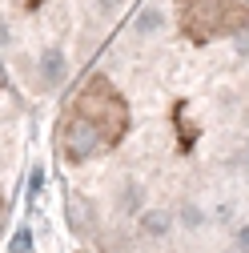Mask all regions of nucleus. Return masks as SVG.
Masks as SVG:
<instances>
[{"instance_id": "nucleus-1", "label": "nucleus", "mask_w": 249, "mask_h": 253, "mask_svg": "<svg viewBox=\"0 0 249 253\" xmlns=\"http://www.w3.org/2000/svg\"><path fill=\"white\" fill-rule=\"evenodd\" d=\"M56 157L137 241L221 225L249 205V0H141L56 121Z\"/></svg>"}, {"instance_id": "nucleus-2", "label": "nucleus", "mask_w": 249, "mask_h": 253, "mask_svg": "<svg viewBox=\"0 0 249 253\" xmlns=\"http://www.w3.org/2000/svg\"><path fill=\"white\" fill-rule=\"evenodd\" d=\"M141 0H0V65L33 97H52L97 56Z\"/></svg>"}, {"instance_id": "nucleus-3", "label": "nucleus", "mask_w": 249, "mask_h": 253, "mask_svg": "<svg viewBox=\"0 0 249 253\" xmlns=\"http://www.w3.org/2000/svg\"><path fill=\"white\" fill-rule=\"evenodd\" d=\"M0 221H4V193H0Z\"/></svg>"}]
</instances>
